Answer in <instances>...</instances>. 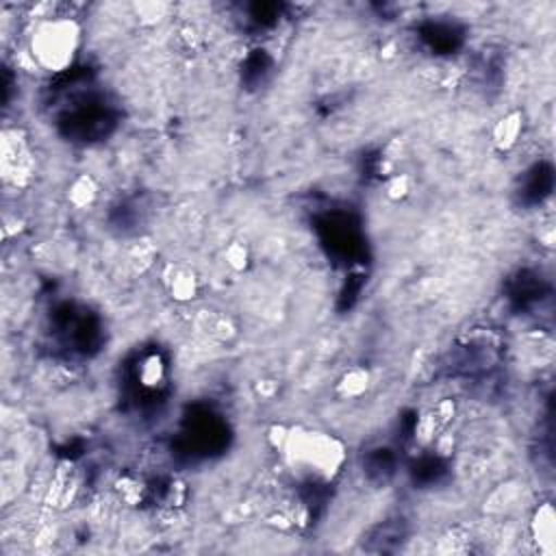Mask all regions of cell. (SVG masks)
Here are the masks:
<instances>
[{"label":"cell","mask_w":556,"mask_h":556,"mask_svg":"<svg viewBox=\"0 0 556 556\" xmlns=\"http://www.w3.org/2000/svg\"><path fill=\"white\" fill-rule=\"evenodd\" d=\"M80 41L78 24L70 17H50L35 26L30 35V52L48 72H63L72 65Z\"/></svg>","instance_id":"1"}]
</instances>
